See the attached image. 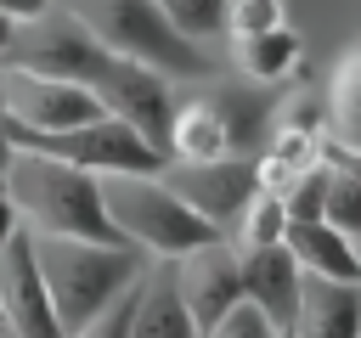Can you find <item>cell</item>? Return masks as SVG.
I'll list each match as a JSON object with an SVG mask.
<instances>
[{
    "label": "cell",
    "instance_id": "1",
    "mask_svg": "<svg viewBox=\"0 0 361 338\" xmlns=\"http://www.w3.org/2000/svg\"><path fill=\"white\" fill-rule=\"evenodd\" d=\"M0 192L11 197L17 220L28 231H56V237H90V242H124L118 225L102 208V175L51 158L39 146H11L0 169Z\"/></svg>",
    "mask_w": 361,
    "mask_h": 338
},
{
    "label": "cell",
    "instance_id": "2",
    "mask_svg": "<svg viewBox=\"0 0 361 338\" xmlns=\"http://www.w3.org/2000/svg\"><path fill=\"white\" fill-rule=\"evenodd\" d=\"M34 259L51 287L62 332L90 321L102 304H113L147 270L141 248H130V242H90V237H56V231H34Z\"/></svg>",
    "mask_w": 361,
    "mask_h": 338
},
{
    "label": "cell",
    "instance_id": "3",
    "mask_svg": "<svg viewBox=\"0 0 361 338\" xmlns=\"http://www.w3.org/2000/svg\"><path fill=\"white\" fill-rule=\"evenodd\" d=\"M102 208L118 225V237L152 259H175L209 237H220L169 180L164 169H135V175H102Z\"/></svg>",
    "mask_w": 361,
    "mask_h": 338
},
{
    "label": "cell",
    "instance_id": "4",
    "mask_svg": "<svg viewBox=\"0 0 361 338\" xmlns=\"http://www.w3.org/2000/svg\"><path fill=\"white\" fill-rule=\"evenodd\" d=\"M73 17H85V28L107 45V51H124L169 79H203L209 73V56H203V39L180 34L152 0H68Z\"/></svg>",
    "mask_w": 361,
    "mask_h": 338
},
{
    "label": "cell",
    "instance_id": "5",
    "mask_svg": "<svg viewBox=\"0 0 361 338\" xmlns=\"http://www.w3.org/2000/svg\"><path fill=\"white\" fill-rule=\"evenodd\" d=\"M6 141L11 146H39L51 158H68L90 175H135V169H164V146H152L141 130H130L124 118L113 113H96L73 130H23V124H6Z\"/></svg>",
    "mask_w": 361,
    "mask_h": 338
},
{
    "label": "cell",
    "instance_id": "6",
    "mask_svg": "<svg viewBox=\"0 0 361 338\" xmlns=\"http://www.w3.org/2000/svg\"><path fill=\"white\" fill-rule=\"evenodd\" d=\"M107 45L85 28V17L73 11H39L28 23H17L11 45H6V68H28V73H51V79H73V84H90L96 68H102Z\"/></svg>",
    "mask_w": 361,
    "mask_h": 338
},
{
    "label": "cell",
    "instance_id": "7",
    "mask_svg": "<svg viewBox=\"0 0 361 338\" xmlns=\"http://www.w3.org/2000/svg\"><path fill=\"white\" fill-rule=\"evenodd\" d=\"M90 90H96L102 113L124 118L152 146L169 141V118H175V79L169 73H158V68L124 56V51H107L102 68H96V79H90ZM164 158H169V146H164Z\"/></svg>",
    "mask_w": 361,
    "mask_h": 338
},
{
    "label": "cell",
    "instance_id": "8",
    "mask_svg": "<svg viewBox=\"0 0 361 338\" xmlns=\"http://www.w3.org/2000/svg\"><path fill=\"white\" fill-rule=\"evenodd\" d=\"M0 321H6L11 338H62V321H56L51 287L39 276L28 225H17L0 242Z\"/></svg>",
    "mask_w": 361,
    "mask_h": 338
},
{
    "label": "cell",
    "instance_id": "9",
    "mask_svg": "<svg viewBox=\"0 0 361 338\" xmlns=\"http://www.w3.org/2000/svg\"><path fill=\"white\" fill-rule=\"evenodd\" d=\"M0 101H6V124H23V130H73L102 113L90 84L6 68V62H0Z\"/></svg>",
    "mask_w": 361,
    "mask_h": 338
},
{
    "label": "cell",
    "instance_id": "10",
    "mask_svg": "<svg viewBox=\"0 0 361 338\" xmlns=\"http://www.w3.org/2000/svg\"><path fill=\"white\" fill-rule=\"evenodd\" d=\"M169 282H175L186 315L197 327H209L243 299V259H237V248L226 237H209V242H197V248L169 259Z\"/></svg>",
    "mask_w": 361,
    "mask_h": 338
},
{
    "label": "cell",
    "instance_id": "11",
    "mask_svg": "<svg viewBox=\"0 0 361 338\" xmlns=\"http://www.w3.org/2000/svg\"><path fill=\"white\" fill-rule=\"evenodd\" d=\"M164 180H169V186H175V192H180L214 231H226L231 214L243 208V197L259 186L248 152H226V158H203V163H180V158H169V163H164Z\"/></svg>",
    "mask_w": 361,
    "mask_h": 338
},
{
    "label": "cell",
    "instance_id": "12",
    "mask_svg": "<svg viewBox=\"0 0 361 338\" xmlns=\"http://www.w3.org/2000/svg\"><path fill=\"white\" fill-rule=\"evenodd\" d=\"M164 146L180 163H203V158L237 152L243 146V107H237V96H197V101L175 107Z\"/></svg>",
    "mask_w": 361,
    "mask_h": 338
},
{
    "label": "cell",
    "instance_id": "13",
    "mask_svg": "<svg viewBox=\"0 0 361 338\" xmlns=\"http://www.w3.org/2000/svg\"><path fill=\"white\" fill-rule=\"evenodd\" d=\"M243 259V299L254 310L271 315L276 332L293 327V310H299V287H305V270L299 259L276 242V248H254V254H237Z\"/></svg>",
    "mask_w": 361,
    "mask_h": 338
},
{
    "label": "cell",
    "instance_id": "14",
    "mask_svg": "<svg viewBox=\"0 0 361 338\" xmlns=\"http://www.w3.org/2000/svg\"><path fill=\"white\" fill-rule=\"evenodd\" d=\"M288 332L293 338H361V282L305 276Z\"/></svg>",
    "mask_w": 361,
    "mask_h": 338
},
{
    "label": "cell",
    "instance_id": "15",
    "mask_svg": "<svg viewBox=\"0 0 361 338\" xmlns=\"http://www.w3.org/2000/svg\"><path fill=\"white\" fill-rule=\"evenodd\" d=\"M231 62H237L243 84H259V90L288 84L305 68V34L293 23H276L265 34H243V39H231Z\"/></svg>",
    "mask_w": 361,
    "mask_h": 338
},
{
    "label": "cell",
    "instance_id": "16",
    "mask_svg": "<svg viewBox=\"0 0 361 338\" xmlns=\"http://www.w3.org/2000/svg\"><path fill=\"white\" fill-rule=\"evenodd\" d=\"M282 248L299 259L305 276H333V282H361V248L327 225V220H288V237Z\"/></svg>",
    "mask_w": 361,
    "mask_h": 338
},
{
    "label": "cell",
    "instance_id": "17",
    "mask_svg": "<svg viewBox=\"0 0 361 338\" xmlns=\"http://www.w3.org/2000/svg\"><path fill=\"white\" fill-rule=\"evenodd\" d=\"M130 338H203V327L186 315L175 282H169V259L152 270H141L135 282V310H130Z\"/></svg>",
    "mask_w": 361,
    "mask_h": 338
},
{
    "label": "cell",
    "instance_id": "18",
    "mask_svg": "<svg viewBox=\"0 0 361 338\" xmlns=\"http://www.w3.org/2000/svg\"><path fill=\"white\" fill-rule=\"evenodd\" d=\"M322 124H327V146L361 152V39H350V51H344V56L333 62V73H327Z\"/></svg>",
    "mask_w": 361,
    "mask_h": 338
},
{
    "label": "cell",
    "instance_id": "19",
    "mask_svg": "<svg viewBox=\"0 0 361 338\" xmlns=\"http://www.w3.org/2000/svg\"><path fill=\"white\" fill-rule=\"evenodd\" d=\"M220 237H226L237 254H254V248H276V242L288 237V203H282V192H271V186H254Z\"/></svg>",
    "mask_w": 361,
    "mask_h": 338
},
{
    "label": "cell",
    "instance_id": "20",
    "mask_svg": "<svg viewBox=\"0 0 361 338\" xmlns=\"http://www.w3.org/2000/svg\"><path fill=\"white\" fill-rule=\"evenodd\" d=\"M333 163V158H327ZM322 220L327 225H338L355 248H361V180L355 175H344L338 163H333V175H327V197H322Z\"/></svg>",
    "mask_w": 361,
    "mask_h": 338
},
{
    "label": "cell",
    "instance_id": "21",
    "mask_svg": "<svg viewBox=\"0 0 361 338\" xmlns=\"http://www.w3.org/2000/svg\"><path fill=\"white\" fill-rule=\"evenodd\" d=\"M276 23H288V6H282V0H226L220 34L243 39V34H265V28H276Z\"/></svg>",
    "mask_w": 361,
    "mask_h": 338
},
{
    "label": "cell",
    "instance_id": "22",
    "mask_svg": "<svg viewBox=\"0 0 361 338\" xmlns=\"http://www.w3.org/2000/svg\"><path fill=\"white\" fill-rule=\"evenodd\" d=\"M180 34H192V39H209V34H220V17H226V0H152Z\"/></svg>",
    "mask_w": 361,
    "mask_h": 338
},
{
    "label": "cell",
    "instance_id": "23",
    "mask_svg": "<svg viewBox=\"0 0 361 338\" xmlns=\"http://www.w3.org/2000/svg\"><path fill=\"white\" fill-rule=\"evenodd\" d=\"M327 175H333V163L322 158L316 169H305V175H293V180H288V192H282V203H288V220H322Z\"/></svg>",
    "mask_w": 361,
    "mask_h": 338
},
{
    "label": "cell",
    "instance_id": "24",
    "mask_svg": "<svg viewBox=\"0 0 361 338\" xmlns=\"http://www.w3.org/2000/svg\"><path fill=\"white\" fill-rule=\"evenodd\" d=\"M203 338H276V327H271V315H265V310H254L248 299H237L220 321H209V327H203Z\"/></svg>",
    "mask_w": 361,
    "mask_h": 338
},
{
    "label": "cell",
    "instance_id": "25",
    "mask_svg": "<svg viewBox=\"0 0 361 338\" xmlns=\"http://www.w3.org/2000/svg\"><path fill=\"white\" fill-rule=\"evenodd\" d=\"M130 310H135V287H124L113 304H102L90 321H79V327L62 332V338H130Z\"/></svg>",
    "mask_w": 361,
    "mask_h": 338
},
{
    "label": "cell",
    "instance_id": "26",
    "mask_svg": "<svg viewBox=\"0 0 361 338\" xmlns=\"http://www.w3.org/2000/svg\"><path fill=\"white\" fill-rule=\"evenodd\" d=\"M39 11H51V0H0V17H11V23H28Z\"/></svg>",
    "mask_w": 361,
    "mask_h": 338
},
{
    "label": "cell",
    "instance_id": "27",
    "mask_svg": "<svg viewBox=\"0 0 361 338\" xmlns=\"http://www.w3.org/2000/svg\"><path fill=\"white\" fill-rule=\"evenodd\" d=\"M327 158H333V163H338L344 175H355V180H361V152H344V146H327Z\"/></svg>",
    "mask_w": 361,
    "mask_h": 338
},
{
    "label": "cell",
    "instance_id": "28",
    "mask_svg": "<svg viewBox=\"0 0 361 338\" xmlns=\"http://www.w3.org/2000/svg\"><path fill=\"white\" fill-rule=\"evenodd\" d=\"M17 225H23V220H17V208H11V197L0 192V242H6V237H11Z\"/></svg>",
    "mask_w": 361,
    "mask_h": 338
},
{
    "label": "cell",
    "instance_id": "29",
    "mask_svg": "<svg viewBox=\"0 0 361 338\" xmlns=\"http://www.w3.org/2000/svg\"><path fill=\"white\" fill-rule=\"evenodd\" d=\"M6 158H11V141H6V101H0V169H6Z\"/></svg>",
    "mask_w": 361,
    "mask_h": 338
},
{
    "label": "cell",
    "instance_id": "30",
    "mask_svg": "<svg viewBox=\"0 0 361 338\" xmlns=\"http://www.w3.org/2000/svg\"><path fill=\"white\" fill-rule=\"evenodd\" d=\"M11 34H17V23H11V17H0V56H6V45H11Z\"/></svg>",
    "mask_w": 361,
    "mask_h": 338
},
{
    "label": "cell",
    "instance_id": "31",
    "mask_svg": "<svg viewBox=\"0 0 361 338\" xmlns=\"http://www.w3.org/2000/svg\"><path fill=\"white\" fill-rule=\"evenodd\" d=\"M276 338H293V332H276Z\"/></svg>",
    "mask_w": 361,
    "mask_h": 338
},
{
    "label": "cell",
    "instance_id": "32",
    "mask_svg": "<svg viewBox=\"0 0 361 338\" xmlns=\"http://www.w3.org/2000/svg\"><path fill=\"white\" fill-rule=\"evenodd\" d=\"M0 338H6V321H0Z\"/></svg>",
    "mask_w": 361,
    "mask_h": 338
},
{
    "label": "cell",
    "instance_id": "33",
    "mask_svg": "<svg viewBox=\"0 0 361 338\" xmlns=\"http://www.w3.org/2000/svg\"><path fill=\"white\" fill-rule=\"evenodd\" d=\"M6 338H11V332H6Z\"/></svg>",
    "mask_w": 361,
    "mask_h": 338
}]
</instances>
